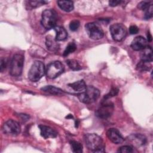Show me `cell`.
Masks as SVG:
<instances>
[{
	"label": "cell",
	"instance_id": "cell-17",
	"mask_svg": "<svg viewBox=\"0 0 153 153\" xmlns=\"http://www.w3.org/2000/svg\"><path fill=\"white\" fill-rule=\"evenodd\" d=\"M68 85L72 88L73 89L74 91L78 92V93H81L84 91L87 86L86 84L85 83V81L83 79L81 80H79L77 81H75L73 83L71 84H69Z\"/></svg>",
	"mask_w": 153,
	"mask_h": 153
},
{
	"label": "cell",
	"instance_id": "cell-8",
	"mask_svg": "<svg viewBox=\"0 0 153 153\" xmlns=\"http://www.w3.org/2000/svg\"><path fill=\"white\" fill-rule=\"evenodd\" d=\"M109 30L112 38L116 41H122L127 35L126 27L121 23L112 25L110 26Z\"/></svg>",
	"mask_w": 153,
	"mask_h": 153
},
{
	"label": "cell",
	"instance_id": "cell-32",
	"mask_svg": "<svg viewBox=\"0 0 153 153\" xmlns=\"http://www.w3.org/2000/svg\"><path fill=\"white\" fill-rule=\"evenodd\" d=\"M139 32V28L136 25H131L129 27V32L131 35L137 33Z\"/></svg>",
	"mask_w": 153,
	"mask_h": 153
},
{
	"label": "cell",
	"instance_id": "cell-18",
	"mask_svg": "<svg viewBox=\"0 0 153 153\" xmlns=\"http://www.w3.org/2000/svg\"><path fill=\"white\" fill-rule=\"evenodd\" d=\"M45 44L47 48L50 51H57L59 48V45L57 44V41L56 39H53L51 36H47L46 37Z\"/></svg>",
	"mask_w": 153,
	"mask_h": 153
},
{
	"label": "cell",
	"instance_id": "cell-25",
	"mask_svg": "<svg viewBox=\"0 0 153 153\" xmlns=\"http://www.w3.org/2000/svg\"><path fill=\"white\" fill-rule=\"evenodd\" d=\"M47 2L45 1H27V5H28L31 8H36L44 5Z\"/></svg>",
	"mask_w": 153,
	"mask_h": 153
},
{
	"label": "cell",
	"instance_id": "cell-33",
	"mask_svg": "<svg viewBox=\"0 0 153 153\" xmlns=\"http://www.w3.org/2000/svg\"><path fill=\"white\" fill-rule=\"evenodd\" d=\"M121 1H117V0H112L109 1V4L111 7H116L120 5L121 3Z\"/></svg>",
	"mask_w": 153,
	"mask_h": 153
},
{
	"label": "cell",
	"instance_id": "cell-31",
	"mask_svg": "<svg viewBox=\"0 0 153 153\" xmlns=\"http://www.w3.org/2000/svg\"><path fill=\"white\" fill-rule=\"evenodd\" d=\"M7 63H8V61H7V60L5 58L1 59V65H0V69H1V72H3L4 70H5V69L7 67Z\"/></svg>",
	"mask_w": 153,
	"mask_h": 153
},
{
	"label": "cell",
	"instance_id": "cell-14",
	"mask_svg": "<svg viewBox=\"0 0 153 153\" xmlns=\"http://www.w3.org/2000/svg\"><path fill=\"white\" fill-rule=\"evenodd\" d=\"M128 140L132 144L136 146H140L144 145L146 142V138L142 134L136 133L130 135L128 137Z\"/></svg>",
	"mask_w": 153,
	"mask_h": 153
},
{
	"label": "cell",
	"instance_id": "cell-3",
	"mask_svg": "<svg viewBox=\"0 0 153 153\" xmlns=\"http://www.w3.org/2000/svg\"><path fill=\"white\" fill-rule=\"evenodd\" d=\"M57 20V13L53 9L45 10L42 13L41 24L47 30H49L56 27Z\"/></svg>",
	"mask_w": 153,
	"mask_h": 153
},
{
	"label": "cell",
	"instance_id": "cell-6",
	"mask_svg": "<svg viewBox=\"0 0 153 153\" xmlns=\"http://www.w3.org/2000/svg\"><path fill=\"white\" fill-rule=\"evenodd\" d=\"M64 69V66L60 62L54 61L47 65L45 69V74L48 78L54 79L63 72Z\"/></svg>",
	"mask_w": 153,
	"mask_h": 153
},
{
	"label": "cell",
	"instance_id": "cell-19",
	"mask_svg": "<svg viewBox=\"0 0 153 153\" xmlns=\"http://www.w3.org/2000/svg\"><path fill=\"white\" fill-rule=\"evenodd\" d=\"M41 89L44 92L53 95H61L64 93V91L62 90L53 85H46L42 87Z\"/></svg>",
	"mask_w": 153,
	"mask_h": 153
},
{
	"label": "cell",
	"instance_id": "cell-26",
	"mask_svg": "<svg viewBox=\"0 0 153 153\" xmlns=\"http://www.w3.org/2000/svg\"><path fill=\"white\" fill-rule=\"evenodd\" d=\"M152 4L150 1H142L138 4L137 7L139 9L145 11Z\"/></svg>",
	"mask_w": 153,
	"mask_h": 153
},
{
	"label": "cell",
	"instance_id": "cell-21",
	"mask_svg": "<svg viewBox=\"0 0 153 153\" xmlns=\"http://www.w3.org/2000/svg\"><path fill=\"white\" fill-rule=\"evenodd\" d=\"M70 145L72 151L75 153H81L82 152V146L81 143L76 140H71Z\"/></svg>",
	"mask_w": 153,
	"mask_h": 153
},
{
	"label": "cell",
	"instance_id": "cell-11",
	"mask_svg": "<svg viewBox=\"0 0 153 153\" xmlns=\"http://www.w3.org/2000/svg\"><path fill=\"white\" fill-rule=\"evenodd\" d=\"M148 46V41L141 36H138L134 38L131 44V47L135 51H142Z\"/></svg>",
	"mask_w": 153,
	"mask_h": 153
},
{
	"label": "cell",
	"instance_id": "cell-28",
	"mask_svg": "<svg viewBox=\"0 0 153 153\" xmlns=\"http://www.w3.org/2000/svg\"><path fill=\"white\" fill-rule=\"evenodd\" d=\"M118 152L121 153H130L133 152V148L128 145L123 146L119 148Z\"/></svg>",
	"mask_w": 153,
	"mask_h": 153
},
{
	"label": "cell",
	"instance_id": "cell-16",
	"mask_svg": "<svg viewBox=\"0 0 153 153\" xmlns=\"http://www.w3.org/2000/svg\"><path fill=\"white\" fill-rule=\"evenodd\" d=\"M141 60L145 62H151L152 61V48L148 46L145 49L142 50L140 53Z\"/></svg>",
	"mask_w": 153,
	"mask_h": 153
},
{
	"label": "cell",
	"instance_id": "cell-4",
	"mask_svg": "<svg viewBox=\"0 0 153 153\" xmlns=\"http://www.w3.org/2000/svg\"><path fill=\"white\" fill-rule=\"evenodd\" d=\"M24 60V56L21 53H17L13 56L10 65V73L12 76H19L22 74Z\"/></svg>",
	"mask_w": 153,
	"mask_h": 153
},
{
	"label": "cell",
	"instance_id": "cell-30",
	"mask_svg": "<svg viewBox=\"0 0 153 153\" xmlns=\"http://www.w3.org/2000/svg\"><path fill=\"white\" fill-rule=\"evenodd\" d=\"M118 88H112L111 90V91H109V93L108 94H106L104 98L105 99V100H106V99H109V98H110L111 97L116 96L118 94Z\"/></svg>",
	"mask_w": 153,
	"mask_h": 153
},
{
	"label": "cell",
	"instance_id": "cell-24",
	"mask_svg": "<svg viewBox=\"0 0 153 153\" xmlns=\"http://www.w3.org/2000/svg\"><path fill=\"white\" fill-rule=\"evenodd\" d=\"M149 63L148 62H145L143 61H140L137 65L136 68L138 71H149L151 68V66H149Z\"/></svg>",
	"mask_w": 153,
	"mask_h": 153
},
{
	"label": "cell",
	"instance_id": "cell-2",
	"mask_svg": "<svg viewBox=\"0 0 153 153\" xmlns=\"http://www.w3.org/2000/svg\"><path fill=\"white\" fill-rule=\"evenodd\" d=\"M100 96L99 90L93 87V86H88L86 87L85 90L81 93L78 94V98L80 102L90 104L96 101Z\"/></svg>",
	"mask_w": 153,
	"mask_h": 153
},
{
	"label": "cell",
	"instance_id": "cell-7",
	"mask_svg": "<svg viewBox=\"0 0 153 153\" xmlns=\"http://www.w3.org/2000/svg\"><path fill=\"white\" fill-rule=\"evenodd\" d=\"M85 30L88 36L94 40H99L103 37V31L98 24L90 22L85 25Z\"/></svg>",
	"mask_w": 153,
	"mask_h": 153
},
{
	"label": "cell",
	"instance_id": "cell-27",
	"mask_svg": "<svg viewBox=\"0 0 153 153\" xmlns=\"http://www.w3.org/2000/svg\"><path fill=\"white\" fill-rule=\"evenodd\" d=\"M79 22L77 20H74L69 23V29L72 31H76L79 26Z\"/></svg>",
	"mask_w": 153,
	"mask_h": 153
},
{
	"label": "cell",
	"instance_id": "cell-9",
	"mask_svg": "<svg viewBox=\"0 0 153 153\" xmlns=\"http://www.w3.org/2000/svg\"><path fill=\"white\" fill-rule=\"evenodd\" d=\"M2 131L7 135L17 136L20 133L21 127L19 123L10 119L5 122L3 124Z\"/></svg>",
	"mask_w": 153,
	"mask_h": 153
},
{
	"label": "cell",
	"instance_id": "cell-20",
	"mask_svg": "<svg viewBox=\"0 0 153 153\" xmlns=\"http://www.w3.org/2000/svg\"><path fill=\"white\" fill-rule=\"evenodd\" d=\"M59 7L66 12H70L74 10V2L71 1H58Z\"/></svg>",
	"mask_w": 153,
	"mask_h": 153
},
{
	"label": "cell",
	"instance_id": "cell-22",
	"mask_svg": "<svg viewBox=\"0 0 153 153\" xmlns=\"http://www.w3.org/2000/svg\"><path fill=\"white\" fill-rule=\"evenodd\" d=\"M66 63L70 69L74 71H78L81 69L78 61L74 59H68L66 60Z\"/></svg>",
	"mask_w": 153,
	"mask_h": 153
},
{
	"label": "cell",
	"instance_id": "cell-10",
	"mask_svg": "<svg viewBox=\"0 0 153 153\" xmlns=\"http://www.w3.org/2000/svg\"><path fill=\"white\" fill-rule=\"evenodd\" d=\"M114 111V105L112 103L103 102L96 112V115L102 119H106L111 116Z\"/></svg>",
	"mask_w": 153,
	"mask_h": 153
},
{
	"label": "cell",
	"instance_id": "cell-34",
	"mask_svg": "<svg viewBox=\"0 0 153 153\" xmlns=\"http://www.w3.org/2000/svg\"><path fill=\"white\" fill-rule=\"evenodd\" d=\"M147 36H148V41H151V40H152V36H151L150 33H148Z\"/></svg>",
	"mask_w": 153,
	"mask_h": 153
},
{
	"label": "cell",
	"instance_id": "cell-15",
	"mask_svg": "<svg viewBox=\"0 0 153 153\" xmlns=\"http://www.w3.org/2000/svg\"><path fill=\"white\" fill-rule=\"evenodd\" d=\"M53 29L56 32L55 39L57 41H64L67 38L68 33L64 27L62 26H56Z\"/></svg>",
	"mask_w": 153,
	"mask_h": 153
},
{
	"label": "cell",
	"instance_id": "cell-29",
	"mask_svg": "<svg viewBox=\"0 0 153 153\" xmlns=\"http://www.w3.org/2000/svg\"><path fill=\"white\" fill-rule=\"evenodd\" d=\"M152 15H153V6H152V5L148 8V9L145 11V14L144 18H145L146 20L150 19L151 18H152Z\"/></svg>",
	"mask_w": 153,
	"mask_h": 153
},
{
	"label": "cell",
	"instance_id": "cell-5",
	"mask_svg": "<svg viewBox=\"0 0 153 153\" xmlns=\"http://www.w3.org/2000/svg\"><path fill=\"white\" fill-rule=\"evenodd\" d=\"M45 68L41 61H35L28 72V78L32 82L38 81L45 74Z\"/></svg>",
	"mask_w": 153,
	"mask_h": 153
},
{
	"label": "cell",
	"instance_id": "cell-23",
	"mask_svg": "<svg viewBox=\"0 0 153 153\" xmlns=\"http://www.w3.org/2000/svg\"><path fill=\"white\" fill-rule=\"evenodd\" d=\"M76 49V45L74 42H69L68 45L66 46L64 52H63V56H67L69 54L74 52Z\"/></svg>",
	"mask_w": 153,
	"mask_h": 153
},
{
	"label": "cell",
	"instance_id": "cell-1",
	"mask_svg": "<svg viewBox=\"0 0 153 153\" xmlns=\"http://www.w3.org/2000/svg\"><path fill=\"white\" fill-rule=\"evenodd\" d=\"M85 142L87 148L94 152H104L105 144L103 139L95 133H88L85 135Z\"/></svg>",
	"mask_w": 153,
	"mask_h": 153
},
{
	"label": "cell",
	"instance_id": "cell-12",
	"mask_svg": "<svg viewBox=\"0 0 153 153\" xmlns=\"http://www.w3.org/2000/svg\"><path fill=\"white\" fill-rule=\"evenodd\" d=\"M106 135L108 139L115 144H120L123 143L124 141V138L120 134V131L116 128H109L106 132Z\"/></svg>",
	"mask_w": 153,
	"mask_h": 153
},
{
	"label": "cell",
	"instance_id": "cell-13",
	"mask_svg": "<svg viewBox=\"0 0 153 153\" xmlns=\"http://www.w3.org/2000/svg\"><path fill=\"white\" fill-rule=\"evenodd\" d=\"M39 128L40 129V133L41 136H42L45 139L54 138L56 137L57 135V131L49 126L39 125Z\"/></svg>",
	"mask_w": 153,
	"mask_h": 153
}]
</instances>
